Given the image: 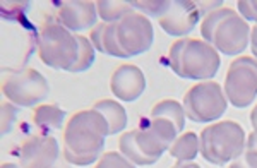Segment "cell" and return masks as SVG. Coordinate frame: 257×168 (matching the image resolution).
<instances>
[{"label": "cell", "instance_id": "cell-16", "mask_svg": "<svg viewBox=\"0 0 257 168\" xmlns=\"http://www.w3.org/2000/svg\"><path fill=\"white\" fill-rule=\"evenodd\" d=\"M94 110H98L103 117L106 118L110 127V136L118 134L125 129L127 125V112L118 101L113 100H99L93 105Z\"/></svg>", "mask_w": 257, "mask_h": 168}, {"label": "cell", "instance_id": "cell-17", "mask_svg": "<svg viewBox=\"0 0 257 168\" xmlns=\"http://www.w3.org/2000/svg\"><path fill=\"white\" fill-rule=\"evenodd\" d=\"M65 120V112L57 105H38L33 112V122L43 132L62 129Z\"/></svg>", "mask_w": 257, "mask_h": 168}, {"label": "cell", "instance_id": "cell-9", "mask_svg": "<svg viewBox=\"0 0 257 168\" xmlns=\"http://www.w3.org/2000/svg\"><path fill=\"white\" fill-rule=\"evenodd\" d=\"M115 36H117L120 48L131 59L151 48L155 31H153V24L148 16L132 11L123 16L118 23H115Z\"/></svg>", "mask_w": 257, "mask_h": 168}, {"label": "cell", "instance_id": "cell-26", "mask_svg": "<svg viewBox=\"0 0 257 168\" xmlns=\"http://www.w3.org/2000/svg\"><path fill=\"white\" fill-rule=\"evenodd\" d=\"M2 134H7L12 130L16 118H18V106L11 101H2Z\"/></svg>", "mask_w": 257, "mask_h": 168}, {"label": "cell", "instance_id": "cell-25", "mask_svg": "<svg viewBox=\"0 0 257 168\" xmlns=\"http://www.w3.org/2000/svg\"><path fill=\"white\" fill-rule=\"evenodd\" d=\"M94 168H136L131 159H127L122 153L117 151H106L101 154Z\"/></svg>", "mask_w": 257, "mask_h": 168}, {"label": "cell", "instance_id": "cell-3", "mask_svg": "<svg viewBox=\"0 0 257 168\" xmlns=\"http://www.w3.org/2000/svg\"><path fill=\"white\" fill-rule=\"evenodd\" d=\"M201 35L206 43L213 45L225 55H238L247 48L250 26L233 9L221 7L202 18Z\"/></svg>", "mask_w": 257, "mask_h": 168}, {"label": "cell", "instance_id": "cell-4", "mask_svg": "<svg viewBox=\"0 0 257 168\" xmlns=\"http://www.w3.org/2000/svg\"><path fill=\"white\" fill-rule=\"evenodd\" d=\"M247 136L242 125L233 120L214 122L199 136V153L214 165H225L245 151Z\"/></svg>", "mask_w": 257, "mask_h": 168}, {"label": "cell", "instance_id": "cell-19", "mask_svg": "<svg viewBox=\"0 0 257 168\" xmlns=\"http://www.w3.org/2000/svg\"><path fill=\"white\" fill-rule=\"evenodd\" d=\"M96 11L101 23L113 24L118 23L128 12L134 11V7H132L131 0H98Z\"/></svg>", "mask_w": 257, "mask_h": 168}, {"label": "cell", "instance_id": "cell-8", "mask_svg": "<svg viewBox=\"0 0 257 168\" xmlns=\"http://www.w3.org/2000/svg\"><path fill=\"white\" fill-rule=\"evenodd\" d=\"M226 100L237 108H245L257 98V59L238 57L230 64L225 77Z\"/></svg>", "mask_w": 257, "mask_h": 168}, {"label": "cell", "instance_id": "cell-18", "mask_svg": "<svg viewBox=\"0 0 257 168\" xmlns=\"http://www.w3.org/2000/svg\"><path fill=\"white\" fill-rule=\"evenodd\" d=\"M185 110L184 105H180L177 100H161L151 108L149 118H167L177 127V130H184L185 127Z\"/></svg>", "mask_w": 257, "mask_h": 168}, {"label": "cell", "instance_id": "cell-5", "mask_svg": "<svg viewBox=\"0 0 257 168\" xmlns=\"http://www.w3.org/2000/svg\"><path fill=\"white\" fill-rule=\"evenodd\" d=\"M77 35L65 30L59 23H48L38 33V55L45 65L59 71H70L77 60Z\"/></svg>", "mask_w": 257, "mask_h": 168}, {"label": "cell", "instance_id": "cell-12", "mask_svg": "<svg viewBox=\"0 0 257 168\" xmlns=\"http://www.w3.org/2000/svg\"><path fill=\"white\" fill-rule=\"evenodd\" d=\"M57 23L70 33L93 30L98 21L96 2L91 0H67L57 7Z\"/></svg>", "mask_w": 257, "mask_h": 168}, {"label": "cell", "instance_id": "cell-6", "mask_svg": "<svg viewBox=\"0 0 257 168\" xmlns=\"http://www.w3.org/2000/svg\"><path fill=\"white\" fill-rule=\"evenodd\" d=\"M2 93L16 106H38L50 95V84L36 69H19L4 76Z\"/></svg>", "mask_w": 257, "mask_h": 168}, {"label": "cell", "instance_id": "cell-28", "mask_svg": "<svg viewBox=\"0 0 257 168\" xmlns=\"http://www.w3.org/2000/svg\"><path fill=\"white\" fill-rule=\"evenodd\" d=\"M197 7H199V12H201L202 16H208L209 12L213 11H218L223 7V2L221 0H218V2H196Z\"/></svg>", "mask_w": 257, "mask_h": 168}, {"label": "cell", "instance_id": "cell-29", "mask_svg": "<svg viewBox=\"0 0 257 168\" xmlns=\"http://www.w3.org/2000/svg\"><path fill=\"white\" fill-rule=\"evenodd\" d=\"M250 48H252V53H254V59H257V23L250 30Z\"/></svg>", "mask_w": 257, "mask_h": 168}, {"label": "cell", "instance_id": "cell-7", "mask_svg": "<svg viewBox=\"0 0 257 168\" xmlns=\"http://www.w3.org/2000/svg\"><path fill=\"white\" fill-rule=\"evenodd\" d=\"M228 100L223 88L214 81L194 84L184 96L185 115L194 122H213L226 112Z\"/></svg>", "mask_w": 257, "mask_h": 168}, {"label": "cell", "instance_id": "cell-20", "mask_svg": "<svg viewBox=\"0 0 257 168\" xmlns=\"http://www.w3.org/2000/svg\"><path fill=\"white\" fill-rule=\"evenodd\" d=\"M118 147H120V153H122L127 159H131L134 165L148 166V165H153V163L158 161V159H155V158L148 156L146 153H143V149H141L139 144L136 142L134 130H128V132H123L122 136H120Z\"/></svg>", "mask_w": 257, "mask_h": 168}, {"label": "cell", "instance_id": "cell-11", "mask_svg": "<svg viewBox=\"0 0 257 168\" xmlns=\"http://www.w3.org/2000/svg\"><path fill=\"white\" fill-rule=\"evenodd\" d=\"M59 158V142L50 136H31L19 147V161L23 168H52Z\"/></svg>", "mask_w": 257, "mask_h": 168}, {"label": "cell", "instance_id": "cell-15", "mask_svg": "<svg viewBox=\"0 0 257 168\" xmlns=\"http://www.w3.org/2000/svg\"><path fill=\"white\" fill-rule=\"evenodd\" d=\"M89 42L93 43L94 50H98L101 53H108V55L117 57V59H128L117 42V36H115V23L113 24L98 23L89 33Z\"/></svg>", "mask_w": 257, "mask_h": 168}, {"label": "cell", "instance_id": "cell-10", "mask_svg": "<svg viewBox=\"0 0 257 168\" xmlns=\"http://www.w3.org/2000/svg\"><path fill=\"white\" fill-rule=\"evenodd\" d=\"M177 132V127L167 118H149L144 120V125L134 129V137L143 153L160 159L161 154L175 142Z\"/></svg>", "mask_w": 257, "mask_h": 168}, {"label": "cell", "instance_id": "cell-33", "mask_svg": "<svg viewBox=\"0 0 257 168\" xmlns=\"http://www.w3.org/2000/svg\"><path fill=\"white\" fill-rule=\"evenodd\" d=\"M0 168H23V166L16 165V163H2V166Z\"/></svg>", "mask_w": 257, "mask_h": 168}, {"label": "cell", "instance_id": "cell-2", "mask_svg": "<svg viewBox=\"0 0 257 168\" xmlns=\"http://www.w3.org/2000/svg\"><path fill=\"white\" fill-rule=\"evenodd\" d=\"M168 64L178 77L211 79L216 76L221 59L213 45L199 38H182L170 47Z\"/></svg>", "mask_w": 257, "mask_h": 168}, {"label": "cell", "instance_id": "cell-31", "mask_svg": "<svg viewBox=\"0 0 257 168\" xmlns=\"http://www.w3.org/2000/svg\"><path fill=\"white\" fill-rule=\"evenodd\" d=\"M250 124H252V127H254V132L257 134V105L252 108V112H250Z\"/></svg>", "mask_w": 257, "mask_h": 168}, {"label": "cell", "instance_id": "cell-27", "mask_svg": "<svg viewBox=\"0 0 257 168\" xmlns=\"http://www.w3.org/2000/svg\"><path fill=\"white\" fill-rule=\"evenodd\" d=\"M238 12L242 14V18L250 19V21L257 23V0H238Z\"/></svg>", "mask_w": 257, "mask_h": 168}, {"label": "cell", "instance_id": "cell-30", "mask_svg": "<svg viewBox=\"0 0 257 168\" xmlns=\"http://www.w3.org/2000/svg\"><path fill=\"white\" fill-rule=\"evenodd\" d=\"M172 168H201L199 165H196V163H192V161H178L175 166H172Z\"/></svg>", "mask_w": 257, "mask_h": 168}, {"label": "cell", "instance_id": "cell-24", "mask_svg": "<svg viewBox=\"0 0 257 168\" xmlns=\"http://www.w3.org/2000/svg\"><path fill=\"white\" fill-rule=\"evenodd\" d=\"M131 4L134 9L144 12V16L146 14L155 16V18H158V19L170 9V6H172L170 0H131Z\"/></svg>", "mask_w": 257, "mask_h": 168}, {"label": "cell", "instance_id": "cell-21", "mask_svg": "<svg viewBox=\"0 0 257 168\" xmlns=\"http://www.w3.org/2000/svg\"><path fill=\"white\" fill-rule=\"evenodd\" d=\"M168 151L178 161H192L199 154V137L194 132H184L175 139Z\"/></svg>", "mask_w": 257, "mask_h": 168}, {"label": "cell", "instance_id": "cell-22", "mask_svg": "<svg viewBox=\"0 0 257 168\" xmlns=\"http://www.w3.org/2000/svg\"><path fill=\"white\" fill-rule=\"evenodd\" d=\"M77 43H79V53H77V60L70 67L69 72H84L93 65L94 62V47L86 36L77 35Z\"/></svg>", "mask_w": 257, "mask_h": 168}, {"label": "cell", "instance_id": "cell-14", "mask_svg": "<svg viewBox=\"0 0 257 168\" xmlns=\"http://www.w3.org/2000/svg\"><path fill=\"white\" fill-rule=\"evenodd\" d=\"M110 89L120 101H136L146 89V77L138 65L122 64L111 74Z\"/></svg>", "mask_w": 257, "mask_h": 168}, {"label": "cell", "instance_id": "cell-32", "mask_svg": "<svg viewBox=\"0 0 257 168\" xmlns=\"http://www.w3.org/2000/svg\"><path fill=\"white\" fill-rule=\"evenodd\" d=\"M52 168H70V163H69L64 156H60V158H59V161H57Z\"/></svg>", "mask_w": 257, "mask_h": 168}, {"label": "cell", "instance_id": "cell-23", "mask_svg": "<svg viewBox=\"0 0 257 168\" xmlns=\"http://www.w3.org/2000/svg\"><path fill=\"white\" fill-rule=\"evenodd\" d=\"M228 168H257V134L252 132L247 139V146L240 156L230 161Z\"/></svg>", "mask_w": 257, "mask_h": 168}, {"label": "cell", "instance_id": "cell-1", "mask_svg": "<svg viewBox=\"0 0 257 168\" xmlns=\"http://www.w3.org/2000/svg\"><path fill=\"white\" fill-rule=\"evenodd\" d=\"M106 136H110L106 118L94 108L81 110L65 124L62 156L70 165L88 166L101 158Z\"/></svg>", "mask_w": 257, "mask_h": 168}, {"label": "cell", "instance_id": "cell-13", "mask_svg": "<svg viewBox=\"0 0 257 168\" xmlns=\"http://www.w3.org/2000/svg\"><path fill=\"white\" fill-rule=\"evenodd\" d=\"M201 12L196 0H175L158 19L161 30L170 36H185L196 28Z\"/></svg>", "mask_w": 257, "mask_h": 168}]
</instances>
